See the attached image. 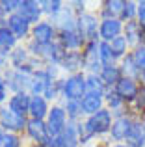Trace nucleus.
I'll list each match as a JSON object with an SVG mask.
<instances>
[{
    "mask_svg": "<svg viewBox=\"0 0 145 147\" xmlns=\"http://www.w3.org/2000/svg\"><path fill=\"white\" fill-rule=\"evenodd\" d=\"M136 15H138V2L125 0V6H123V11H121L119 19L123 22H130V21H136Z\"/></svg>",
    "mask_w": 145,
    "mask_h": 147,
    "instance_id": "72a5a7b5",
    "label": "nucleus"
},
{
    "mask_svg": "<svg viewBox=\"0 0 145 147\" xmlns=\"http://www.w3.org/2000/svg\"><path fill=\"white\" fill-rule=\"evenodd\" d=\"M99 26H101V17L95 11H84L78 15L76 21V32L84 39V43L89 41H99Z\"/></svg>",
    "mask_w": 145,
    "mask_h": 147,
    "instance_id": "f03ea898",
    "label": "nucleus"
},
{
    "mask_svg": "<svg viewBox=\"0 0 145 147\" xmlns=\"http://www.w3.org/2000/svg\"><path fill=\"white\" fill-rule=\"evenodd\" d=\"M136 21L145 30V0H138V15H136Z\"/></svg>",
    "mask_w": 145,
    "mask_h": 147,
    "instance_id": "ea45409f",
    "label": "nucleus"
},
{
    "mask_svg": "<svg viewBox=\"0 0 145 147\" xmlns=\"http://www.w3.org/2000/svg\"><path fill=\"white\" fill-rule=\"evenodd\" d=\"M69 6L72 7V11H75L76 15H82L84 11H87L86 9V2H84V0H72V2H69Z\"/></svg>",
    "mask_w": 145,
    "mask_h": 147,
    "instance_id": "a19ab883",
    "label": "nucleus"
},
{
    "mask_svg": "<svg viewBox=\"0 0 145 147\" xmlns=\"http://www.w3.org/2000/svg\"><path fill=\"white\" fill-rule=\"evenodd\" d=\"M123 6H125V0H104V2H101L97 13L101 19H119Z\"/></svg>",
    "mask_w": 145,
    "mask_h": 147,
    "instance_id": "412c9836",
    "label": "nucleus"
},
{
    "mask_svg": "<svg viewBox=\"0 0 145 147\" xmlns=\"http://www.w3.org/2000/svg\"><path fill=\"white\" fill-rule=\"evenodd\" d=\"M32 147H43V145H32Z\"/></svg>",
    "mask_w": 145,
    "mask_h": 147,
    "instance_id": "de8ad7c7",
    "label": "nucleus"
},
{
    "mask_svg": "<svg viewBox=\"0 0 145 147\" xmlns=\"http://www.w3.org/2000/svg\"><path fill=\"white\" fill-rule=\"evenodd\" d=\"M76 21H78V15L72 11V7L69 4H65V7L62 9V13L56 19H52V24L56 26V30L60 32H72L76 30Z\"/></svg>",
    "mask_w": 145,
    "mask_h": 147,
    "instance_id": "4468645a",
    "label": "nucleus"
},
{
    "mask_svg": "<svg viewBox=\"0 0 145 147\" xmlns=\"http://www.w3.org/2000/svg\"><path fill=\"white\" fill-rule=\"evenodd\" d=\"M104 106L113 114V117H119V115L128 114L127 102H125V100L121 99L115 91H113V88H108V91H106V95H104Z\"/></svg>",
    "mask_w": 145,
    "mask_h": 147,
    "instance_id": "a211bd4d",
    "label": "nucleus"
},
{
    "mask_svg": "<svg viewBox=\"0 0 145 147\" xmlns=\"http://www.w3.org/2000/svg\"><path fill=\"white\" fill-rule=\"evenodd\" d=\"M58 41L63 45V49H65L67 52H78V50H82L84 45H86L76 30H72V32H60Z\"/></svg>",
    "mask_w": 145,
    "mask_h": 147,
    "instance_id": "aec40b11",
    "label": "nucleus"
},
{
    "mask_svg": "<svg viewBox=\"0 0 145 147\" xmlns=\"http://www.w3.org/2000/svg\"><path fill=\"white\" fill-rule=\"evenodd\" d=\"M62 104H63V108L67 112V117L71 121H82L86 117L82 112V102L80 100H62Z\"/></svg>",
    "mask_w": 145,
    "mask_h": 147,
    "instance_id": "2f4dec72",
    "label": "nucleus"
},
{
    "mask_svg": "<svg viewBox=\"0 0 145 147\" xmlns=\"http://www.w3.org/2000/svg\"><path fill=\"white\" fill-rule=\"evenodd\" d=\"M26 123H28V117H22V115L11 112L6 104L0 106V129L2 130L13 132V134H21L26 130Z\"/></svg>",
    "mask_w": 145,
    "mask_h": 147,
    "instance_id": "6e6552de",
    "label": "nucleus"
},
{
    "mask_svg": "<svg viewBox=\"0 0 145 147\" xmlns=\"http://www.w3.org/2000/svg\"><path fill=\"white\" fill-rule=\"evenodd\" d=\"M24 134L28 136V140L32 142L34 145H43L45 142H47V138H48L47 123H45L43 119H32V117H28Z\"/></svg>",
    "mask_w": 145,
    "mask_h": 147,
    "instance_id": "ddd939ff",
    "label": "nucleus"
},
{
    "mask_svg": "<svg viewBox=\"0 0 145 147\" xmlns=\"http://www.w3.org/2000/svg\"><path fill=\"white\" fill-rule=\"evenodd\" d=\"M32 63V54L28 52L26 45H19L17 49H13L9 52V65L13 69H19V67H26V65Z\"/></svg>",
    "mask_w": 145,
    "mask_h": 147,
    "instance_id": "4be33fe9",
    "label": "nucleus"
},
{
    "mask_svg": "<svg viewBox=\"0 0 145 147\" xmlns=\"http://www.w3.org/2000/svg\"><path fill=\"white\" fill-rule=\"evenodd\" d=\"M143 147H145V145H143Z\"/></svg>",
    "mask_w": 145,
    "mask_h": 147,
    "instance_id": "09e8293b",
    "label": "nucleus"
},
{
    "mask_svg": "<svg viewBox=\"0 0 145 147\" xmlns=\"http://www.w3.org/2000/svg\"><path fill=\"white\" fill-rule=\"evenodd\" d=\"M86 95V73L63 76L62 100H82Z\"/></svg>",
    "mask_w": 145,
    "mask_h": 147,
    "instance_id": "7ed1b4c3",
    "label": "nucleus"
},
{
    "mask_svg": "<svg viewBox=\"0 0 145 147\" xmlns=\"http://www.w3.org/2000/svg\"><path fill=\"white\" fill-rule=\"evenodd\" d=\"M112 144H110V142H106V144H99V145H95V147H110Z\"/></svg>",
    "mask_w": 145,
    "mask_h": 147,
    "instance_id": "c03bdc74",
    "label": "nucleus"
},
{
    "mask_svg": "<svg viewBox=\"0 0 145 147\" xmlns=\"http://www.w3.org/2000/svg\"><path fill=\"white\" fill-rule=\"evenodd\" d=\"M67 50L63 49V45L60 43L58 39L54 43L47 45V47H41V54H39V60L43 61L45 65H62L63 58H65Z\"/></svg>",
    "mask_w": 145,
    "mask_h": 147,
    "instance_id": "f8f14e48",
    "label": "nucleus"
},
{
    "mask_svg": "<svg viewBox=\"0 0 145 147\" xmlns=\"http://www.w3.org/2000/svg\"><path fill=\"white\" fill-rule=\"evenodd\" d=\"M130 52H132V58H134L138 69L143 73L145 71V45H138V47H134Z\"/></svg>",
    "mask_w": 145,
    "mask_h": 147,
    "instance_id": "c9c22d12",
    "label": "nucleus"
},
{
    "mask_svg": "<svg viewBox=\"0 0 145 147\" xmlns=\"http://www.w3.org/2000/svg\"><path fill=\"white\" fill-rule=\"evenodd\" d=\"M39 4H41L43 17L47 19V21L56 19L60 13H62V9L65 7V2H62V0H39Z\"/></svg>",
    "mask_w": 145,
    "mask_h": 147,
    "instance_id": "bb28decb",
    "label": "nucleus"
},
{
    "mask_svg": "<svg viewBox=\"0 0 145 147\" xmlns=\"http://www.w3.org/2000/svg\"><path fill=\"white\" fill-rule=\"evenodd\" d=\"M110 147H128V145L127 144H112Z\"/></svg>",
    "mask_w": 145,
    "mask_h": 147,
    "instance_id": "37998d69",
    "label": "nucleus"
},
{
    "mask_svg": "<svg viewBox=\"0 0 145 147\" xmlns=\"http://www.w3.org/2000/svg\"><path fill=\"white\" fill-rule=\"evenodd\" d=\"M80 102H82V112H84V115H86V117H89V115L97 114L99 110L106 108V106H104V97H99V95H89V93H86V95H84V99L80 100Z\"/></svg>",
    "mask_w": 145,
    "mask_h": 147,
    "instance_id": "b1692460",
    "label": "nucleus"
},
{
    "mask_svg": "<svg viewBox=\"0 0 145 147\" xmlns=\"http://www.w3.org/2000/svg\"><path fill=\"white\" fill-rule=\"evenodd\" d=\"M125 144H127L128 147H143L145 145V129H143L142 119H140V117H136L134 125H132V130H130V134L127 136Z\"/></svg>",
    "mask_w": 145,
    "mask_h": 147,
    "instance_id": "393cba45",
    "label": "nucleus"
},
{
    "mask_svg": "<svg viewBox=\"0 0 145 147\" xmlns=\"http://www.w3.org/2000/svg\"><path fill=\"white\" fill-rule=\"evenodd\" d=\"M45 123H47L48 136H52V138L60 136V134L65 130L67 123H69V117H67V112H65V108H63L62 102H56V104L50 106V112H48Z\"/></svg>",
    "mask_w": 145,
    "mask_h": 147,
    "instance_id": "20e7f679",
    "label": "nucleus"
},
{
    "mask_svg": "<svg viewBox=\"0 0 145 147\" xmlns=\"http://www.w3.org/2000/svg\"><path fill=\"white\" fill-rule=\"evenodd\" d=\"M113 91L127 102V106H130V104L142 95V84H140L138 80H132V78L123 76V78L113 86Z\"/></svg>",
    "mask_w": 145,
    "mask_h": 147,
    "instance_id": "1a4fd4ad",
    "label": "nucleus"
},
{
    "mask_svg": "<svg viewBox=\"0 0 145 147\" xmlns=\"http://www.w3.org/2000/svg\"><path fill=\"white\" fill-rule=\"evenodd\" d=\"M106 91H108V88L99 75H86V93L104 97Z\"/></svg>",
    "mask_w": 145,
    "mask_h": 147,
    "instance_id": "cd10ccee",
    "label": "nucleus"
},
{
    "mask_svg": "<svg viewBox=\"0 0 145 147\" xmlns=\"http://www.w3.org/2000/svg\"><path fill=\"white\" fill-rule=\"evenodd\" d=\"M99 54H101L102 67L117 63L115 58H113V54H112V49H110V43H106V41H101V43H99Z\"/></svg>",
    "mask_w": 145,
    "mask_h": 147,
    "instance_id": "f704fd0d",
    "label": "nucleus"
},
{
    "mask_svg": "<svg viewBox=\"0 0 145 147\" xmlns=\"http://www.w3.org/2000/svg\"><path fill=\"white\" fill-rule=\"evenodd\" d=\"M9 97H11V91H9V88H7V84H6V80H4V76L0 75V106L7 104Z\"/></svg>",
    "mask_w": 145,
    "mask_h": 147,
    "instance_id": "4c0bfd02",
    "label": "nucleus"
},
{
    "mask_svg": "<svg viewBox=\"0 0 145 147\" xmlns=\"http://www.w3.org/2000/svg\"><path fill=\"white\" fill-rule=\"evenodd\" d=\"M58 39V30L52 24V21L43 19L41 22L32 26V34H30V41L37 43L39 47H47V45L54 43Z\"/></svg>",
    "mask_w": 145,
    "mask_h": 147,
    "instance_id": "423d86ee",
    "label": "nucleus"
},
{
    "mask_svg": "<svg viewBox=\"0 0 145 147\" xmlns=\"http://www.w3.org/2000/svg\"><path fill=\"white\" fill-rule=\"evenodd\" d=\"M21 2L22 0H0V7H2V11L6 13V17H9V15H13V13L19 11Z\"/></svg>",
    "mask_w": 145,
    "mask_h": 147,
    "instance_id": "e433bc0d",
    "label": "nucleus"
},
{
    "mask_svg": "<svg viewBox=\"0 0 145 147\" xmlns=\"http://www.w3.org/2000/svg\"><path fill=\"white\" fill-rule=\"evenodd\" d=\"M99 76H101L102 82L106 84V88H113L121 78H123V75H121V69H119V65H117V63L102 67V71H101V75H99Z\"/></svg>",
    "mask_w": 145,
    "mask_h": 147,
    "instance_id": "c85d7f7f",
    "label": "nucleus"
},
{
    "mask_svg": "<svg viewBox=\"0 0 145 147\" xmlns=\"http://www.w3.org/2000/svg\"><path fill=\"white\" fill-rule=\"evenodd\" d=\"M62 73L67 75H76V73H84V58H82V50L78 52H67L63 58L62 65H60Z\"/></svg>",
    "mask_w": 145,
    "mask_h": 147,
    "instance_id": "dca6fc26",
    "label": "nucleus"
},
{
    "mask_svg": "<svg viewBox=\"0 0 145 147\" xmlns=\"http://www.w3.org/2000/svg\"><path fill=\"white\" fill-rule=\"evenodd\" d=\"M19 13L30 22V24H37V22L43 21V11H41V4L39 0H22L21 7H19Z\"/></svg>",
    "mask_w": 145,
    "mask_h": 147,
    "instance_id": "2eb2a0df",
    "label": "nucleus"
},
{
    "mask_svg": "<svg viewBox=\"0 0 145 147\" xmlns=\"http://www.w3.org/2000/svg\"><path fill=\"white\" fill-rule=\"evenodd\" d=\"M7 28L11 30V34H13L15 37H17L19 41H30V34H32V24H30L28 21H26L24 17H22L21 13H13L7 17Z\"/></svg>",
    "mask_w": 145,
    "mask_h": 147,
    "instance_id": "9d476101",
    "label": "nucleus"
},
{
    "mask_svg": "<svg viewBox=\"0 0 145 147\" xmlns=\"http://www.w3.org/2000/svg\"><path fill=\"white\" fill-rule=\"evenodd\" d=\"M142 34H143V28L140 26L138 21H130V22H125L123 26V36L127 39V43L130 45V49L138 47L142 43Z\"/></svg>",
    "mask_w": 145,
    "mask_h": 147,
    "instance_id": "5701e85b",
    "label": "nucleus"
},
{
    "mask_svg": "<svg viewBox=\"0 0 145 147\" xmlns=\"http://www.w3.org/2000/svg\"><path fill=\"white\" fill-rule=\"evenodd\" d=\"M99 41H89L82 49V58H84V73L86 75H101L102 71V61L99 54Z\"/></svg>",
    "mask_w": 145,
    "mask_h": 147,
    "instance_id": "0eeeda50",
    "label": "nucleus"
},
{
    "mask_svg": "<svg viewBox=\"0 0 145 147\" xmlns=\"http://www.w3.org/2000/svg\"><path fill=\"white\" fill-rule=\"evenodd\" d=\"M119 69H121V75L127 76V78H132V80H138L140 82V76H142V71L138 69V65H136L134 58H132V52H128L127 56L123 58V60L119 61Z\"/></svg>",
    "mask_w": 145,
    "mask_h": 147,
    "instance_id": "a878e982",
    "label": "nucleus"
},
{
    "mask_svg": "<svg viewBox=\"0 0 145 147\" xmlns=\"http://www.w3.org/2000/svg\"><path fill=\"white\" fill-rule=\"evenodd\" d=\"M142 93H143V97H145V88H142Z\"/></svg>",
    "mask_w": 145,
    "mask_h": 147,
    "instance_id": "49530a36",
    "label": "nucleus"
},
{
    "mask_svg": "<svg viewBox=\"0 0 145 147\" xmlns=\"http://www.w3.org/2000/svg\"><path fill=\"white\" fill-rule=\"evenodd\" d=\"M0 147H24V145H22L21 134L6 132L0 129Z\"/></svg>",
    "mask_w": 145,
    "mask_h": 147,
    "instance_id": "473e14b6",
    "label": "nucleus"
},
{
    "mask_svg": "<svg viewBox=\"0 0 145 147\" xmlns=\"http://www.w3.org/2000/svg\"><path fill=\"white\" fill-rule=\"evenodd\" d=\"M9 67H11L9 65V52L0 49V75H4Z\"/></svg>",
    "mask_w": 145,
    "mask_h": 147,
    "instance_id": "58836bf2",
    "label": "nucleus"
},
{
    "mask_svg": "<svg viewBox=\"0 0 145 147\" xmlns=\"http://www.w3.org/2000/svg\"><path fill=\"white\" fill-rule=\"evenodd\" d=\"M123 26L125 22L121 19H101V26H99V39L101 41H113L115 37L123 36Z\"/></svg>",
    "mask_w": 145,
    "mask_h": 147,
    "instance_id": "9b49d317",
    "label": "nucleus"
},
{
    "mask_svg": "<svg viewBox=\"0 0 145 147\" xmlns=\"http://www.w3.org/2000/svg\"><path fill=\"white\" fill-rule=\"evenodd\" d=\"M110 49H112V54H113V58H115L117 63H119V61L132 50L130 45H128L127 39H125V36H119V37H115L113 41H110Z\"/></svg>",
    "mask_w": 145,
    "mask_h": 147,
    "instance_id": "c756f323",
    "label": "nucleus"
},
{
    "mask_svg": "<svg viewBox=\"0 0 145 147\" xmlns=\"http://www.w3.org/2000/svg\"><path fill=\"white\" fill-rule=\"evenodd\" d=\"M19 45H21V41L11 34V30L7 28V26L0 28V49L6 50V52H11V50L17 49Z\"/></svg>",
    "mask_w": 145,
    "mask_h": 147,
    "instance_id": "7c9ffc66",
    "label": "nucleus"
},
{
    "mask_svg": "<svg viewBox=\"0 0 145 147\" xmlns=\"http://www.w3.org/2000/svg\"><path fill=\"white\" fill-rule=\"evenodd\" d=\"M134 121H136V115H132L130 112L125 115H119V117H113V125L108 134V142L110 144H125L127 136L132 130Z\"/></svg>",
    "mask_w": 145,
    "mask_h": 147,
    "instance_id": "39448f33",
    "label": "nucleus"
},
{
    "mask_svg": "<svg viewBox=\"0 0 145 147\" xmlns=\"http://www.w3.org/2000/svg\"><path fill=\"white\" fill-rule=\"evenodd\" d=\"M50 106L52 104L48 102L43 95H32L30 99V110H28V117L32 119H47L48 112H50Z\"/></svg>",
    "mask_w": 145,
    "mask_h": 147,
    "instance_id": "f3484780",
    "label": "nucleus"
},
{
    "mask_svg": "<svg viewBox=\"0 0 145 147\" xmlns=\"http://www.w3.org/2000/svg\"><path fill=\"white\" fill-rule=\"evenodd\" d=\"M140 84H142V88H145V71L142 73V76H140Z\"/></svg>",
    "mask_w": 145,
    "mask_h": 147,
    "instance_id": "79ce46f5",
    "label": "nucleus"
},
{
    "mask_svg": "<svg viewBox=\"0 0 145 147\" xmlns=\"http://www.w3.org/2000/svg\"><path fill=\"white\" fill-rule=\"evenodd\" d=\"M30 99H32V95H30V93H15V95H11V97H9V100H7L6 106L9 108L11 112H15V114L22 115V117H28Z\"/></svg>",
    "mask_w": 145,
    "mask_h": 147,
    "instance_id": "6ab92c4d",
    "label": "nucleus"
},
{
    "mask_svg": "<svg viewBox=\"0 0 145 147\" xmlns=\"http://www.w3.org/2000/svg\"><path fill=\"white\" fill-rule=\"evenodd\" d=\"M140 119H142V125H143V129H145V114H143V115H142Z\"/></svg>",
    "mask_w": 145,
    "mask_h": 147,
    "instance_id": "a18cd8bd",
    "label": "nucleus"
},
{
    "mask_svg": "<svg viewBox=\"0 0 145 147\" xmlns=\"http://www.w3.org/2000/svg\"><path fill=\"white\" fill-rule=\"evenodd\" d=\"M37 69H34L32 65H26V67H19L13 69L9 67L6 73H4V80H6L7 88H9L11 95L15 93H30V86H32V78L34 73Z\"/></svg>",
    "mask_w": 145,
    "mask_h": 147,
    "instance_id": "f257e3e1",
    "label": "nucleus"
}]
</instances>
